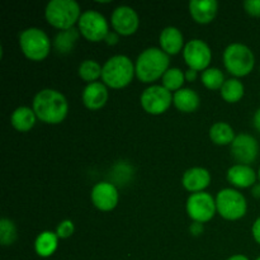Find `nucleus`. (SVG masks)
I'll return each mask as SVG.
<instances>
[{
	"mask_svg": "<svg viewBox=\"0 0 260 260\" xmlns=\"http://www.w3.org/2000/svg\"><path fill=\"white\" fill-rule=\"evenodd\" d=\"M33 111L41 122L47 124H58L63 122L69 112L65 95L55 89H43L33 99Z\"/></svg>",
	"mask_w": 260,
	"mask_h": 260,
	"instance_id": "1",
	"label": "nucleus"
},
{
	"mask_svg": "<svg viewBox=\"0 0 260 260\" xmlns=\"http://www.w3.org/2000/svg\"><path fill=\"white\" fill-rule=\"evenodd\" d=\"M169 55H167L161 48H146L136 60L135 70L137 79L145 84L156 81L169 70Z\"/></svg>",
	"mask_w": 260,
	"mask_h": 260,
	"instance_id": "2",
	"label": "nucleus"
},
{
	"mask_svg": "<svg viewBox=\"0 0 260 260\" xmlns=\"http://www.w3.org/2000/svg\"><path fill=\"white\" fill-rule=\"evenodd\" d=\"M135 74L136 70L131 58L124 55H117L104 63L102 79L104 85L112 89H122L131 83Z\"/></svg>",
	"mask_w": 260,
	"mask_h": 260,
	"instance_id": "3",
	"label": "nucleus"
},
{
	"mask_svg": "<svg viewBox=\"0 0 260 260\" xmlns=\"http://www.w3.org/2000/svg\"><path fill=\"white\" fill-rule=\"evenodd\" d=\"M45 17L52 27L70 29L80 19V5L75 0H51L45 9Z\"/></svg>",
	"mask_w": 260,
	"mask_h": 260,
	"instance_id": "4",
	"label": "nucleus"
},
{
	"mask_svg": "<svg viewBox=\"0 0 260 260\" xmlns=\"http://www.w3.org/2000/svg\"><path fill=\"white\" fill-rule=\"evenodd\" d=\"M223 65L231 75L241 78L253 71L255 56L248 46L243 43H233L228 46L223 52Z\"/></svg>",
	"mask_w": 260,
	"mask_h": 260,
	"instance_id": "5",
	"label": "nucleus"
},
{
	"mask_svg": "<svg viewBox=\"0 0 260 260\" xmlns=\"http://www.w3.org/2000/svg\"><path fill=\"white\" fill-rule=\"evenodd\" d=\"M19 46L23 55L30 61H42L51 51V41L40 28H27L19 36Z\"/></svg>",
	"mask_w": 260,
	"mask_h": 260,
	"instance_id": "6",
	"label": "nucleus"
},
{
	"mask_svg": "<svg viewBox=\"0 0 260 260\" xmlns=\"http://www.w3.org/2000/svg\"><path fill=\"white\" fill-rule=\"evenodd\" d=\"M216 208L222 218L236 221L246 215L248 203L240 192L233 188H225L216 196Z\"/></svg>",
	"mask_w": 260,
	"mask_h": 260,
	"instance_id": "7",
	"label": "nucleus"
},
{
	"mask_svg": "<svg viewBox=\"0 0 260 260\" xmlns=\"http://www.w3.org/2000/svg\"><path fill=\"white\" fill-rule=\"evenodd\" d=\"M79 32L89 42H101L109 33V25L106 18L95 10H86L78 22Z\"/></svg>",
	"mask_w": 260,
	"mask_h": 260,
	"instance_id": "8",
	"label": "nucleus"
},
{
	"mask_svg": "<svg viewBox=\"0 0 260 260\" xmlns=\"http://www.w3.org/2000/svg\"><path fill=\"white\" fill-rule=\"evenodd\" d=\"M141 106L146 113L159 116L167 112L173 103L172 91L162 85H152L141 94Z\"/></svg>",
	"mask_w": 260,
	"mask_h": 260,
	"instance_id": "9",
	"label": "nucleus"
},
{
	"mask_svg": "<svg viewBox=\"0 0 260 260\" xmlns=\"http://www.w3.org/2000/svg\"><path fill=\"white\" fill-rule=\"evenodd\" d=\"M216 212V200H213L210 193H192L188 198L187 213L194 222H208L212 220Z\"/></svg>",
	"mask_w": 260,
	"mask_h": 260,
	"instance_id": "10",
	"label": "nucleus"
},
{
	"mask_svg": "<svg viewBox=\"0 0 260 260\" xmlns=\"http://www.w3.org/2000/svg\"><path fill=\"white\" fill-rule=\"evenodd\" d=\"M183 57L185 63L189 69L194 71L207 70L211 60H212V52L211 48L205 41L192 40L185 43L183 50Z\"/></svg>",
	"mask_w": 260,
	"mask_h": 260,
	"instance_id": "11",
	"label": "nucleus"
},
{
	"mask_svg": "<svg viewBox=\"0 0 260 260\" xmlns=\"http://www.w3.org/2000/svg\"><path fill=\"white\" fill-rule=\"evenodd\" d=\"M231 155L240 164H251L255 161L259 155L258 141L251 135H239L231 144Z\"/></svg>",
	"mask_w": 260,
	"mask_h": 260,
	"instance_id": "12",
	"label": "nucleus"
},
{
	"mask_svg": "<svg viewBox=\"0 0 260 260\" xmlns=\"http://www.w3.org/2000/svg\"><path fill=\"white\" fill-rule=\"evenodd\" d=\"M112 27L114 32L122 36H131L139 29L140 19L137 13L127 5L116 8L111 15Z\"/></svg>",
	"mask_w": 260,
	"mask_h": 260,
	"instance_id": "13",
	"label": "nucleus"
},
{
	"mask_svg": "<svg viewBox=\"0 0 260 260\" xmlns=\"http://www.w3.org/2000/svg\"><path fill=\"white\" fill-rule=\"evenodd\" d=\"M91 202L99 211L108 212L118 205V190L112 183H96L91 189Z\"/></svg>",
	"mask_w": 260,
	"mask_h": 260,
	"instance_id": "14",
	"label": "nucleus"
},
{
	"mask_svg": "<svg viewBox=\"0 0 260 260\" xmlns=\"http://www.w3.org/2000/svg\"><path fill=\"white\" fill-rule=\"evenodd\" d=\"M182 183L188 192H203L210 185L211 174L205 168H190L183 174Z\"/></svg>",
	"mask_w": 260,
	"mask_h": 260,
	"instance_id": "15",
	"label": "nucleus"
},
{
	"mask_svg": "<svg viewBox=\"0 0 260 260\" xmlns=\"http://www.w3.org/2000/svg\"><path fill=\"white\" fill-rule=\"evenodd\" d=\"M218 3L216 0H192L189 13L193 20L200 24H208L217 15Z\"/></svg>",
	"mask_w": 260,
	"mask_h": 260,
	"instance_id": "16",
	"label": "nucleus"
},
{
	"mask_svg": "<svg viewBox=\"0 0 260 260\" xmlns=\"http://www.w3.org/2000/svg\"><path fill=\"white\" fill-rule=\"evenodd\" d=\"M83 103L90 111H98V109L103 108L106 106L107 101H108V90L104 84L91 83L85 86L83 91Z\"/></svg>",
	"mask_w": 260,
	"mask_h": 260,
	"instance_id": "17",
	"label": "nucleus"
},
{
	"mask_svg": "<svg viewBox=\"0 0 260 260\" xmlns=\"http://www.w3.org/2000/svg\"><path fill=\"white\" fill-rule=\"evenodd\" d=\"M228 180L236 188L254 187L256 182V173L249 165L236 164L228 170Z\"/></svg>",
	"mask_w": 260,
	"mask_h": 260,
	"instance_id": "18",
	"label": "nucleus"
},
{
	"mask_svg": "<svg viewBox=\"0 0 260 260\" xmlns=\"http://www.w3.org/2000/svg\"><path fill=\"white\" fill-rule=\"evenodd\" d=\"M160 47L167 55H178L184 50V37L183 33L175 27H167L161 30L159 37Z\"/></svg>",
	"mask_w": 260,
	"mask_h": 260,
	"instance_id": "19",
	"label": "nucleus"
},
{
	"mask_svg": "<svg viewBox=\"0 0 260 260\" xmlns=\"http://www.w3.org/2000/svg\"><path fill=\"white\" fill-rule=\"evenodd\" d=\"M173 103L178 111L183 112V113H193L200 107L201 99L193 89L183 88L175 91L173 95Z\"/></svg>",
	"mask_w": 260,
	"mask_h": 260,
	"instance_id": "20",
	"label": "nucleus"
},
{
	"mask_svg": "<svg viewBox=\"0 0 260 260\" xmlns=\"http://www.w3.org/2000/svg\"><path fill=\"white\" fill-rule=\"evenodd\" d=\"M35 111L29 107H18L10 117L12 126L19 132H28L35 127L36 121H37Z\"/></svg>",
	"mask_w": 260,
	"mask_h": 260,
	"instance_id": "21",
	"label": "nucleus"
},
{
	"mask_svg": "<svg viewBox=\"0 0 260 260\" xmlns=\"http://www.w3.org/2000/svg\"><path fill=\"white\" fill-rule=\"evenodd\" d=\"M58 245V236L52 231H43L35 241L36 253L42 258H48L56 251Z\"/></svg>",
	"mask_w": 260,
	"mask_h": 260,
	"instance_id": "22",
	"label": "nucleus"
},
{
	"mask_svg": "<svg viewBox=\"0 0 260 260\" xmlns=\"http://www.w3.org/2000/svg\"><path fill=\"white\" fill-rule=\"evenodd\" d=\"M235 132L233 127L225 122H217L210 128V139L213 144L225 146V145H231L235 140Z\"/></svg>",
	"mask_w": 260,
	"mask_h": 260,
	"instance_id": "23",
	"label": "nucleus"
},
{
	"mask_svg": "<svg viewBox=\"0 0 260 260\" xmlns=\"http://www.w3.org/2000/svg\"><path fill=\"white\" fill-rule=\"evenodd\" d=\"M79 29L76 28H70V29L61 30L57 36H56L55 41H53V46H55L56 51L60 53H69L73 51L74 46H75L76 41L79 38Z\"/></svg>",
	"mask_w": 260,
	"mask_h": 260,
	"instance_id": "24",
	"label": "nucleus"
},
{
	"mask_svg": "<svg viewBox=\"0 0 260 260\" xmlns=\"http://www.w3.org/2000/svg\"><path fill=\"white\" fill-rule=\"evenodd\" d=\"M245 93L244 84L239 79H229L221 88V96L228 103H238Z\"/></svg>",
	"mask_w": 260,
	"mask_h": 260,
	"instance_id": "25",
	"label": "nucleus"
},
{
	"mask_svg": "<svg viewBox=\"0 0 260 260\" xmlns=\"http://www.w3.org/2000/svg\"><path fill=\"white\" fill-rule=\"evenodd\" d=\"M102 71H103V68H102L96 61L85 60L80 63L78 73L79 76H80L84 81L91 84L95 83V81L101 78Z\"/></svg>",
	"mask_w": 260,
	"mask_h": 260,
	"instance_id": "26",
	"label": "nucleus"
},
{
	"mask_svg": "<svg viewBox=\"0 0 260 260\" xmlns=\"http://www.w3.org/2000/svg\"><path fill=\"white\" fill-rule=\"evenodd\" d=\"M201 80H202L203 85L210 89V90H218V89L221 90V88H222L226 81L225 75L218 68H211L203 71Z\"/></svg>",
	"mask_w": 260,
	"mask_h": 260,
	"instance_id": "27",
	"label": "nucleus"
},
{
	"mask_svg": "<svg viewBox=\"0 0 260 260\" xmlns=\"http://www.w3.org/2000/svg\"><path fill=\"white\" fill-rule=\"evenodd\" d=\"M185 81V75L180 69L172 68L162 76V86L169 91H178L183 89Z\"/></svg>",
	"mask_w": 260,
	"mask_h": 260,
	"instance_id": "28",
	"label": "nucleus"
},
{
	"mask_svg": "<svg viewBox=\"0 0 260 260\" xmlns=\"http://www.w3.org/2000/svg\"><path fill=\"white\" fill-rule=\"evenodd\" d=\"M17 240V228L9 218L0 220V243L3 246L12 245Z\"/></svg>",
	"mask_w": 260,
	"mask_h": 260,
	"instance_id": "29",
	"label": "nucleus"
},
{
	"mask_svg": "<svg viewBox=\"0 0 260 260\" xmlns=\"http://www.w3.org/2000/svg\"><path fill=\"white\" fill-rule=\"evenodd\" d=\"M75 231V226H74L73 221L71 220H63L58 223L57 229H56V235L58 236V239H68Z\"/></svg>",
	"mask_w": 260,
	"mask_h": 260,
	"instance_id": "30",
	"label": "nucleus"
},
{
	"mask_svg": "<svg viewBox=\"0 0 260 260\" xmlns=\"http://www.w3.org/2000/svg\"><path fill=\"white\" fill-rule=\"evenodd\" d=\"M243 5L245 12L251 17H260V0H248Z\"/></svg>",
	"mask_w": 260,
	"mask_h": 260,
	"instance_id": "31",
	"label": "nucleus"
},
{
	"mask_svg": "<svg viewBox=\"0 0 260 260\" xmlns=\"http://www.w3.org/2000/svg\"><path fill=\"white\" fill-rule=\"evenodd\" d=\"M203 231H205V228H203V223L201 222H194L193 221L192 225L189 226V233L194 236H200L201 234H203Z\"/></svg>",
	"mask_w": 260,
	"mask_h": 260,
	"instance_id": "32",
	"label": "nucleus"
},
{
	"mask_svg": "<svg viewBox=\"0 0 260 260\" xmlns=\"http://www.w3.org/2000/svg\"><path fill=\"white\" fill-rule=\"evenodd\" d=\"M251 233H253V238L256 243L260 244V217L256 218V221L254 222L253 229H251Z\"/></svg>",
	"mask_w": 260,
	"mask_h": 260,
	"instance_id": "33",
	"label": "nucleus"
},
{
	"mask_svg": "<svg viewBox=\"0 0 260 260\" xmlns=\"http://www.w3.org/2000/svg\"><path fill=\"white\" fill-rule=\"evenodd\" d=\"M104 41H106L107 45H109V46L117 45V43H118V41H119L118 33H117V32H109L108 35H107L106 40H104Z\"/></svg>",
	"mask_w": 260,
	"mask_h": 260,
	"instance_id": "34",
	"label": "nucleus"
},
{
	"mask_svg": "<svg viewBox=\"0 0 260 260\" xmlns=\"http://www.w3.org/2000/svg\"><path fill=\"white\" fill-rule=\"evenodd\" d=\"M184 75H185V80L187 81H194L196 79H197V71H194V70H192V69H189V70H187L184 73Z\"/></svg>",
	"mask_w": 260,
	"mask_h": 260,
	"instance_id": "35",
	"label": "nucleus"
},
{
	"mask_svg": "<svg viewBox=\"0 0 260 260\" xmlns=\"http://www.w3.org/2000/svg\"><path fill=\"white\" fill-rule=\"evenodd\" d=\"M253 123H254V127H255V128L260 132V108L255 112V114H254Z\"/></svg>",
	"mask_w": 260,
	"mask_h": 260,
	"instance_id": "36",
	"label": "nucleus"
},
{
	"mask_svg": "<svg viewBox=\"0 0 260 260\" xmlns=\"http://www.w3.org/2000/svg\"><path fill=\"white\" fill-rule=\"evenodd\" d=\"M251 193H253V196L255 198H260V183L254 185L253 189H251Z\"/></svg>",
	"mask_w": 260,
	"mask_h": 260,
	"instance_id": "37",
	"label": "nucleus"
},
{
	"mask_svg": "<svg viewBox=\"0 0 260 260\" xmlns=\"http://www.w3.org/2000/svg\"><path fill=\"white\" fill-rule=\"evenodd\" d=\"M228 260H249V259L246 258L245 255H240V254H239V255L231 256V258H229Z\"/></svg>",
	"mask_w": 260,
	"mask_h": 260,
	"instance_id": "38",
	"label": "nucleus"
},
{
	"mask_svg": "<svg viewBox=\"0 0 260 260\" xmlns=\"http://www.w3.org/2000/svg\"><path fill=\"white\" fill-rule=\"evenodd\" d=\"M258 175H259V179H260V168H259V172H258Z\"/></svg>",
	"mask_w": 260,
	"mask_h": 260,
	"instance_id": "39",
	"label": "nucleus"
},
{
	"mask_svg": "<svg viewBox=\"0 0 260 260\" xmlns=\"http://www.w3.org/2000/svg\"><path fill=\"white\" fill-rule=\"evenodd\" d=\"M256 260H260V256H259V258H258V259H256Z\"/></svg>",
	"mask_w": 260,
	"mask_h": 260,
	"instance_id": "40",
	"label": "nucleus"
}]
</instances>
